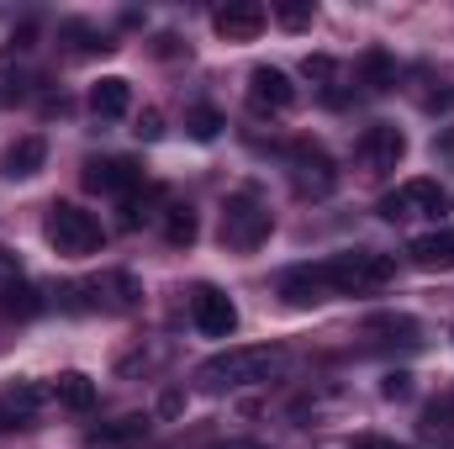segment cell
I'll list each match as a JSON object with an SVG mask.
<instances>
[{
  "mask_svg": "<svg viewBox=\"0 0 454 449\" xmlns=\"http://www.w3.org/2000/svg\"><path fill=\"white\" fill-rule=\"evenodd\" d=\"M286 365H291V354H286L280 343H232V349L212 354V359L196 370V381L212 386V391H238V386H264V381H275Z\"/></svg>",
  "mask_w": 454,
  "mask_h": 449,
  "instance_id": "obj_1",
  "label": "cell"
},
{
  "mask_svg": "<svg viewBox=\"0 0 454 449\" xmlns=\"http://www.w3.org/2000/svg\"><path fill=\"white\" fill-rule=\"evenodd\" d=\"M323 280L333 296H364V291H380L396 280V259L375 254V248H348V254L323 259Z\"/></svg>",
  "mask_w": 454,
  "mask_h": 449,
  "instance_id": "obj_2",
  "label": "cell"
},
{
  "mask_svg": "<svg viewBox=\"0 0 454 449\" xmlns=\"http://www.w3.org/2000/svg\"><path fill=\"white\" fill-rule=\"evenodd\" d=\"M43 238H48L64 259H85V254H96V248L106 243V227H101L96 212H85V207H74V201H53L48 217H43Z\"/></svg>",
  "mask_w": 454,
  "mask_h": 449,
  "instance_id": "obj_3",
  "label": "cell"
},
{
  "mask_svg": "<svg viewBox=\"0 0 454 449\" xmlns=\"http://www.w3.org/2000/svg\"><path fill=\"white\" fill-rule=\"evenodd\" d=\"M270 232H275V217H270V207H264L254 191L227 196V207H223V243H227V248L254 254Z\"/></svg>",
  "mask_w": 454,
  "mask_h": 449,
  "instance_id": "obj_4",
  "label": "cell"
},
{
  "mask_svg": "<svg viewBox=\"0 0 454 449\" xmlns=\"http://www.w3.org/2000/svg\"><path fill=\"white\" fill-rule=\"evenodd\" d=\"M454 201L450 191L439 185V180H407L402 191H391L386 201H380V217H391V223H407V217H444Z\"/></svg>",
  "mask_w": 454,
  "mask_h": 449,
  "instance_id": "obj_5",
  "label": "cell"
},
{
  "mask_svg": "<svg viewBox=\"0 0 454 449\" xmlns=\"http://www.w3.org/2000/svg\"><path fill=\"white\" fill-rule=\"evenodd\" d=\"M291 185H296V196H312V201H323V196H333V185H339V169H333V159L323 154V143H291Z\"/></svg>",
  "mask_w": 454,
  "mask_h": 449,
  "instance_id": "obj_6",
  "label": "cell"
},
{
  "mask_svg": "<svg viewBox=\"0 0 454 449\" xmlns=\"http://www.w3.org/2000/svg\"><path fill=\"white\" fill-rule=\"evenodd\" d=\"M248 106L259 116H280L296 106V85H291V75L286 69H275V64H259L254 75H248Z\"/></svg>",
  "mask_w": 454,
  "mask_h": 449,
  "instance_id": "obj_7",
  "label": "cell"
},
{
  "mask_svg": "<svg viewBox=\"0 0 454 449\" xmlns=\"http://www.w3.org/2000/svg\"><path fill=\"white\" fill-rule=\"evenodd\" d=\"M191 323L207 338H227L238 328V307H232V296L217 291V286H196L191 291Z\"/></svg>",
  "mask_w": 454,
  "mask_h": 449,
  "instance_id": "obj_8",
  "label": "cell"
},
{
  "mask_svg": "<svg viewBox=\"0 0 454 449\" xmlns=\"http://www.w3.org/2000/svg\"><path fill=\"white\" fill-rule=\"evenodd\" d=\"M359 159L370 164V169H396L402 159H407V138H402V127H391V122H370L364 132H359Z\"/></svg>",
  "mask_w": 454,
  "mask_h": 449,
  "instance_id": "obj_9",
  "label": "cell"
},
{
  "mask_svg": "<svg viewBox=\"0 0 454 449\" xmlns=\"http://www.w3.org/2000/svg\"><path fill=\"white\" fill-rule=\"evenodd\" d=\"M264 21H270V11L259 0H227L223 11L212 16V27H217L223 43H254L264 32Z\"/></svg>",
  "mask_w": 454,
  "mask_h": 449,
  "instance_id": "obj_10",
  "label": "cell"
},
{
  "mask_svg": "<svg viewBox=\"0 0 454 449\" xmlns=\"http://www.w3.org/2000/svg\"><path fill=\"white\" fill-rule=\"evenodd\" d=\"M85 185L101 191V196H132L143 185V169L132 159H90L85 164Z\"/></svg>",
  "mask_w": 454,
  "mask_h": 449,
  "instance_id": "obj_11",
  "label": "cell"
},
{
  "mask_svg": "<svg viewBox=\"0 0 454 449\" xmlns=\"http://www.w3.org/2000/svg\"><path fill=\"white\" fill-rule=\"evenodd\" d=\"M280 296H286L291 307H317V302H328L333 291H328V280H323V264H296V270L280 275Z\"/></svg>",
  "mask_w": 454,
  "mask_h": 449,
  "instance_id": "obj_12",
  "label": "cell"
},
{
  "mask_svg": "<svg viewBox=\"0 0 454 449\" xmlns=\"http://www.w3.org/2000/svg\"><path fill=\"white\" fill-rule=\"evenodd\" d=\"M48 402V391L43 386H32V381H16V386H5L0 391V434L5 429H21L27 418H37V407Z\"/></svg>",
  "mask_w": 454,
  "mask_h": 449,
  "instance_id": "obj_13",
  "label": "cell"
},
{
  "mask_svg": "<svg viewBox=\"0 0 454 449\" xmlns=\"http://www.w3.org/2000/svg\"><path fill=\"white\" fill-rule=\"evenodd\" d=\"M43 164H48V143H43L37 132H27V138H16V143L5 148L0 175H5V180H27V175H37Z\"/></svg>",
  "mask_w": 454,
  "mask_h": 449,
  "instance_id": "obj_14",
  "label": "cell"
},
{
  "mask_svg": "<svg viewBox=\"0 0 454 449\" xmlns=\"http://www.w3.org/2000/svg\"><path fill=\"white\" fill-rule=\"evenodd\" d=\"M412 264L418 270H454V227H434L423 238H412Z\"/></svg>",
  "mask_w": 454,
  "mask_h": 449,
  "instance_id": "obj_15",
  "label": "cell"
},
{
  "mask_svg": "<svg viewBox=\"0 0 454 449\" xmlns=\"http://www.w3.org/2000/svg\"><path fill=\"white\" fill-rule=\"evenodd\" d=\"M90 112L101 116V122H116V116L132 112V85L121 80V75H106V80H96L90 85Z\"/></svg>",
  "mask_w": 454,
  "mask_h": 449,
  "instance_id": "obj_16",
  "label": "cell"
},
{
  "mask_svg": "<svg viewBox=\"0 0 454 449\" xmlns=\"http://www.w3.org/2000/svg\"><path fill=\"white\" fill-rule=\"evenodd\" d=\"M53 397H59V407H69V413H90V407H96V381L80 375V370H64V375L53 381Z\"/></svg>",
  "mask_w": 454,
  "mask_h": 449,
  "instance_id": "obj_17",
  "label": "cell"
},
{
  "mask_svg": "<svg viewBox=\"0 0 454 449\" xmlns=\"http://www.w3.org/2000/svg\"><path fill=\"white\" fill-rule=\"evenodd\" d=\"M90 291H96V307H112V312H132V307H137V296H143L132 275H101Z\"/></svg>",
  "mask_w": 454,
  "mask_h": 449,
  "instance_id": "obj_18",
  "label": "cell"
},
{
  "mask_svg": "<svg viewBox=\"0 0 454 449\" xmlns=\"http://www.w3.org/2000/svg\"><path fill=\"white\" fill-rule=\"evenodd\" d=\"M359 75H364L370 91H391V85H396V59H391L386 48H370V53L359 59Z\"/></svg>",
  "mask_w": 454,
  "mask_h": 449,
  "instance_id": "obj_19",
  "label": "cell"
},
{
  "mask_svg": "<svg viewBox=\"0 0 454 449\" xmlns=\"http://www.w3.org/2000/svg\"><path fill=\"white\" fill-rule=\"evenodd\" d=\"M196 232H201V227H196V212H191V207H169V212H164V238H169L175 248H191Z\"/></svg>",
  "mask_w": 454,
  "mask_h": 449,
  "instance_id": "obj_20",
  "label": "cell"
},
{
  "mask_svg": "<svg viewBox=\"0 0 454 449\" xmlns=\"http://www.w3.org/2000/svg\"><path fill=\"white\" fill-rule=\"evenodd\" d=\"M0 312H5V318H37V312H43V296L32 291V280H21V286H11V291L0 296Z\"/></svg>",
  "mask_w": 454,
  "mask_h": 449,
  "instance_id": "obj_21",
  "label": "cell"
},
{
  "mask_svg": "<svg viewBox=\"0 0 454 449\" xmlns=\"http://www.w3.org/2000/svg\"><path fill=\"white\" fill-rule=\"evenodd\" d=\"M312 16H317V11H312V0H280V5H275V21H280L286 32H307V27H312Z\"/></svg>",
  "mask_w": 454,
  "mask_h": 449,
  "instance_id": "obj_22",
  "label": "cell"
},
{
  "mask_svg": "<svg viewBox=\"0 0 454 449\" xmlns=\"http://www.w3.org/2000/svg\"><path fill=\"white\" fill-rule=\"evenodd\" d=\"M423 429H428V434H450L454 429V391H444V402H434V407L423 413Z\"/></svg>",
  "mask_w": 454,
  "mask_h": 449,
  "instance_id": "obj_23",
  "label": "cell"
},
{
  "mask_svg": "<svg viewBox=\"0 0 454 449\" xmlns=\"http://www.w3.org/2000/svg\"><path fill=\"white\" fill-rule=\"evenodd\" d=\"M217 132H223V112H212V106H196V112H191V138L207 143V138H217Z\"/></svg>",
  "mask_w": 454,
  "mask_h": 449,
  "instance_id": "obj_24",
  "label": "cell"
},
{
  "mask_svg": "<svg viewBox=\"0 0 454 449\" xmlns=\"http://www.w3.org/2000/svg\"><path fill=\"white\" fill-rule=\"evenodd\" d=\"M148 429V418H121V429H96L90 439L96 445H116V439H132V434H143Z\"/></svg>",
  "mask_w": 454,
  "mask_h": 449,
  "instance_id": "obj_25",
  "label": "cell"
},
{
  "mask_svg": "<svg viewBox=\"0 0 454 449\" xmlns=\"http://www.w3.org/2000/svg\"><path fill=\"white\" fill-rule=\"evenodd\" d=\"M27 280V270H21V259L11 254V248H0V296L11 291V286H21Z\"/></svg>",
  "mask_w": 454,
  "mask_h": 449,
  "instance_id": "obj_26",
  "label": "cell"
},
{
  "mask_svg": "<svg viewBox=\"0 0 454 449\" xmlns=\"http://www.w3.org/2000/svg\"><path fill=\"white\" fill-rule=\"evenodd\" d=\"M348 449H407V445H396V439H380V434H354V439H348Z\"/></svg>",
  "mask_w": 454,
  "mask_h": 449,
  "instance_id": "obj_27",
  "label": "cell"
},
{
  "mask_svg": "<svg viewBox=\"0 0 454 449\" xmlns=\"http://www.w3.org/2000/svg\"><path fill=\"white\" fill-rule=\"evenodd\" d=\"M137 138H148V143H153V138H164V116H159V112H143V122H137Z\"/></svg>",
  "mask_w": 454,
  "mask_h": 449,
  "instance_id": "obj_28",
  "label": "cell"
},
{
  "mask_svg": "<svg viewBox=\"0 0 454 449\" xmlns=\"http://www.w3.org/2000/svg\"><path fill=\"white\" fill-rule=\"evenodd\" d=\"M386 397H412V375H407V370L386 375Z\"/></svg>",
  "mask_w": 454,
  "mask_h": 449,
  "instance_id": "obj_29",
  "label": "cell"
},
{
  "mask_svg": "<svg viewBox=\"0 0 454 449\" xmlns=\"http://www.w3.org/2000/svg\"><path fill=\"white\" fill-rule=\"evenodd\" d=\"M307 80H333V59H307Z\"/></svg>",
  "mask_w": 454,
  "mask_h": 449,
  "instance_id": "obj_30",
  "label": "cell"
},
{
  "mask_svg": "<svg viewBox=\"0 0 454 449\" xmlns=\"http://www.w3.org/2000/svg\"><path fill=\"white\" fill-rule=\"evenodd\" d=\"M434 148H439V154H444V159H450V164H454V127H450V132H444V138H439V143H434Z\"/></svg>",
  "mask_w": 454,
  "mask_h": 449,
  "instance_id": "obj_31",
  "label": "cell"
},
{
  "mask_svg": "<svg viewBox=\"0 0 454 449\" xmlns=\"http://www.w3.org/2000/svg\"><path fill=\"white\" fill-rule=\"evenodd\" d=\"M212 449H270V445H254V439H227V445H212Z\"/></svg>",
  "mask_w": 454,
  "mask_h": 449,
  "instance_id": "obj_32",
  "label": "cell"
}]
</instances>
